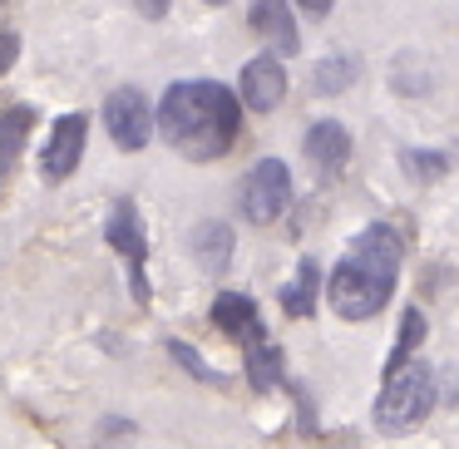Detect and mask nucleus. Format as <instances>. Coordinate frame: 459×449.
Listing matches in <instances>:
<instances>
[{
	"label": "nucleus",
	"mask_w": 459,
	"mask_h": 449,
	"mask_svg": "<svg viewBox=\"0 0 459 449\" xmlns=\"http://www.w3.org/2000/svg\"><path fill=\"white\" fill-rule=\"evenodd\" d=\"M208 5H228V0H208Z\"/></svg>",
	"instance_id": "nucleus-22"
},
{
	"label": "nucleus",
	"mask_w": 459,
	"mask_h": 449,
	"mask_svg": "<svg viewBox=\"0 0 459 449\" xmlns=\"http://www.w3.org/2000/svg\"><path fill=\"white\" fill-rule=\"evenodd\" d=\"M247 25H252V30H257L277 55H297L301 35H297V25H291V0H252Z\"/></svg>",
	"instance_id": "nucleus-9"
},
{
	"label": "nucleus",
	"mask_w": 459,
	"mask_h": 449,
	"mask_svg": "<svg viewBox=\"0 0 459 449\" xmlns=\"http://www.w3.org/2000/svg\"><path fill=\"white\" fill-rule=\"evenodd\" d=\"M193 257L203 262L208 277H222L228 262H232V228L228 222H203V228L193 232Z\"/></svg>",
	"instance_id": "nucleus-12"
},
{
	"label": "nucleus",
	"mask_w": 459,
	"mask_h": 449,
	"mask_svg": "<svg viewBox=\"0 0 459 449\" xmlns=\"http://www.w3.org/2000/svg\"><path fill=\"white\" fill-rule=\"evenodd\" d=\"M400 163H405V173L415 183H435V178H445V168H449L445 153H420V149H405V153H400Z\"/></svg>",
	"instance_id": "nucleus-16"
},
{
	"label": "nucleus",
	"mask_w": 459,
	"mask_h": 449,
	"mask_svg": "<svg viewBox=\"0 0 459 449\" xmlns=\"http://www.w3.org/2000/svg\"><path fill=\"white\" fill-rule=\"evenodd\" d=\"M30 124H35V109H5L0 114V163H11L15 159V149L25 143V134H30Z\"/></svg>",
	"instance_id": "nucleus-14"
},
{
	"label": "nucleus",
	"mask_w": 459,
	"mask_h": 449,
	"mask_svg": "<svg viewBox=\"0 0 459 449\" xmlns=\"http://www.w3.org/2000/svg\"><path fill=\"white\" fill-rule=\"evenodd\" d=\"M287 99V70L277 65V55H257L242 70V104H252L257 114H272Z\"/></svg>",
	"instance_id": "nucleus-8"
},
{
	"label": "nucleus",
	"mask_w": 459,
	"mask_h": 449,
	"mask_svg": "<svg viewBox=\"0 0 459 449\" xmlns=\"http://www.w3.org/2000/svg\"><path fill=\"white\" fill-rule=\"evenodd\" d=\"M15 55H21V40H15L11 30H5V35H0V74H5V70L15 65Z\"/></svg>",
	"instance_id": "nucleus-19"
},
{
	"label": "nucleus",
	"mask_w": 459,
	"mask_h": 449,
	"mask_svg": "<svg viewBox=\"0 0 459 449\" xmlns=\"http://www.w3.org/2000/svg\"><path fill=\"white\" fill-rule=\"evenodd\" d=\"M109 247L119 252L124 262H129V272H134V291H139V297H149V287H143V262H149V247H143L139 208H134L129 198H119V208L109 212Z\"/></svg>",
	"instance_id": "nucleus-7"
},
{
	"label": "nucleus",
	"mask_w": 459,
	"mask_h": 449,
	"mask_svg": "<svg viewBox=\"0 0 459 449\" xmlns=\"http://www.w3.org/2000/svg\"><path fill=\"white\" fill-rule=\"evenodd\" d=\"M316 287H321L316 262H301L297 281H287V287H281V307H287V316H311V311H316Z\"/></svg>",
	"instance_id": "nucleus-13"
},
{
	"label": "nucleus",
	"mask_w": 459,
	"mask_h": 449,
	"mask_svg": "<svg viewBox=\"0 0 459 449\" xmlns=\"http://www.w3.org/2000/svg\"><path fill=\"white\" fill-rule=\"evenodd\" d=\"M307 159L316 163L321 173H336L341 163L351 159V134L341 129L336 119H321V124H311V129H307Z\"/></svg>",
	"instance_id": "nucleus-11"
},
{
	"label": "nucleus",
	"mask_w": 459,
	"mask_h": 449,
	"mask_svg": "<svg viewBox=\"0 0 459 449\" xmlns=\"http://www.w3.org/2000/svg\"><path fill=\"white\" fill-rule=\"evenodd\" d=\"M139 15H149V21H159V15H169V0H139Z\"/></svg>",
	"instance_id": "nucleus-20"
},
{
	"label": "nucleus",
	"mask_w": 459,
	"mask_h": 449,
	"mask_svg": "<svg viewBox=\"0 0 459 449\" xmlns=\"http://www.w3.org/2000/svg\"><path fill=\"white\" fill-rule=\"evenodd\" d=\"M212 321H218L228 336H238L242 346H252V341L267 336V331H262V321H257V301L242 297V291H222L218 307H212Z\"/></svg>",
	"instance_id": "nucleus-10"
},
{
	"label": "nucleus",
	"mask_w": 459,
	"mask_h": 449,
	"mask_svg": "<svg viewBox=\"0 0 459 449\" xmlns=\"http://www.w3.org/2000/svg\"><path fill=\"white\" fill-rule=\"evenodd\" d=\"M169 350H173V360H183V366H188V370H193V376H198V380H212V385H218V370H212V366H208V360H203V356H193V350L183 346V341H173Z\"/></svg>",
	"instance_id": "nucleus-18"
},
{
	"label": "nucleus",
	"mask_w": 459,
	"mask_h": 449,
	"mask_svg": "<svg viewBox=\"0 0 459 449\" xmlns=\"http://www.w3.org/2000/svg\"><path fill=\"white\" fill-rule=\"evenodd\" d=\"M420 336H425V316H420V311H405V326H400V341H395V356H390L385 376L400 366H410V350L420 346Z\"/></svg>",
	"instance_id": "nucleus-17"
},
{
	"label": "nucleus",
	"mask_w": 459,
	"mask_h": 449,
	"mask_svg": "<svg viewBox=\"0 0 459 449\" xmlns=\"http://www.w3.org/2000/svg\"><path fill=\"white\" fill-rule=\"evenodd\" d=\"M159 134L183 153V159H222V153L238 143L242 129V109L238 94L218 80H178L169 84L159 104Z\"/></svg>",
	"instance_id": "nucleus-1"
},
{
	"label": "nucleus",
	"mask_w": 459,
	"mask_h": 449,
	"mask_svg": "<svg viewBox=\"0 0 459 449\" xmlns=\"http://www.w3.org/2000/svg\"><path fill=\"white\" fill-rule=\"evenodd\" d=\"M291 208V173L281 159H257L242 178V218L247 222H277Z\"/></svg>",
	"instance_id": "nucleus-4"
},
{
	"label": "nucleus",
	"mask_w": 459,
	"mask_h": 449,
	"mask_svg": "<svg viewBox=\"0 0 459 449\" xmlns=\"http://www.w3.org/2000/svg\"><path fill=\"white\" fill-rule=\"evenodd\" d=\"M104 129L124 153H139L153 139V104L139 90H114L104 99Z\"/></svg>",
	"instance_id": "nucleus-5"
},
{
	"label": "nucleus",
	"mask_w": 459,
	"mask_h": 449,
	"mask_svg": "<svg viewBox=\"0 0 459 449\" xmlns=\"http://www.w3.org/2000/svg\"><path fill=\"white\" fill-rule=\"evenodd\" d=\"M84 134H90V119H84V114H60V119H55L50 143L40 149V173H45L50 183L70 178V173L80 168V159H84Z\"/></svg>",
	"instance_id": "nucleus-6"
},
{
	"label": "nucleus",
	"mask_w": 459,
	"mask_h": 449,
	"mask_svg": "<svg viewBox=\"0 0 459 449\" xmlns=\"http://www.w3.org/2000/svg\"><path fill=\"white\" fill-rule=\"evenodd\" d=\"M429 405H435V376H429V366H400L385 376V390L376 400V425L385 435H405V429H415L429 415Z\"/></svg>",
	"instance_id": "nucleus-3"
},
{
	"label": "nucleus",
	"mask_w": 459,
	"mask_h": 449,
	"mask_svg": "<svg viewBox=\"0 0 459 449\" xmlns=\"http://www.w3.org/2000/svg\"><path fill=\"white\" fill-rule=\"evenodd\" d=\"M351 80H356V60H346V55H331V60L316 65V74H311V90H316V94H341Z\"/></svg>",
	"instance_id": "nucleus-15"
},
{
	"label": "nucleus",
	"mask_w": 459,
	"mask_h": 449,
	"mask_svg": "<svg viewBox=\"0 0 459 449\" xmlns=\"http://www.w3.org/2000/svg\"><path fill=\"white\" fill-rule=\"evenodd\" d=\"M395 277H400L395 228L370 222V228L351 242L346 262L331 272V307H336V316H346V321L376 316V311L390 301V291H395Z\"/></svg>",
	"instance_id": "nucleus-2"
},
{
	"label": "nucleus",
	"mask_w": 459,
	"mask_h": 449,
	"mask_svg": "<svg viewBox=\"0 0 459 449\" xmlns=\"http://www.w3.org/2000/svg\"><path fill=\"white\" fill-rule=\"evenodd\" d=\"M297 5L307 15H331V5H336V0H297Z\"/></svg>",
	"instance_id": "nucleus-21"
}]
</instances>
